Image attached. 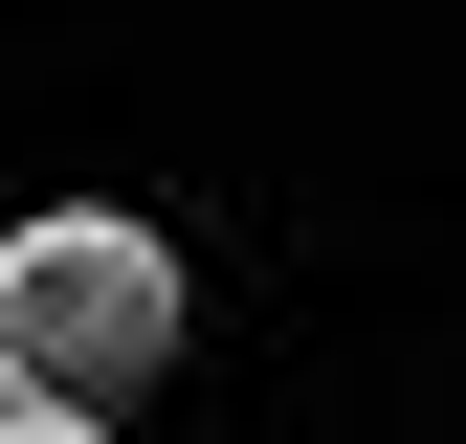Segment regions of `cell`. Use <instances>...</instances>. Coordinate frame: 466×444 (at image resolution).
Returning <instances> with one entry per match:
<instances>
[{
  "label": "cell",
  "mask_w": 466,
  "mask_h": 444,
  "mask_svg": "<svg viewBox=\"0 0 466 444\" xmlns=\"http://www.w3.org/2000/svg\"><path fill=\"white\" fill-rule=\"evenodd\" d=\"M156 356H178V267H156V222H23V245H0V400L111 422Z\"/></svg>",
  "instance_id": "1"
},
{
  "label": "cell",
  "mask_w": 466,
  "mask_h": 444,
  "mask_svg": "<svg viewBox=\"0 0 466 444\" xmlns=\"http://www.w3.org/2000/svg\"><path fill=\"white\" fill-rule=\"evenodd\" d=\"M0 444H111V422H45V400H0Z\"/></svg>",
  "instance_id": "2"
}]
</instances>
